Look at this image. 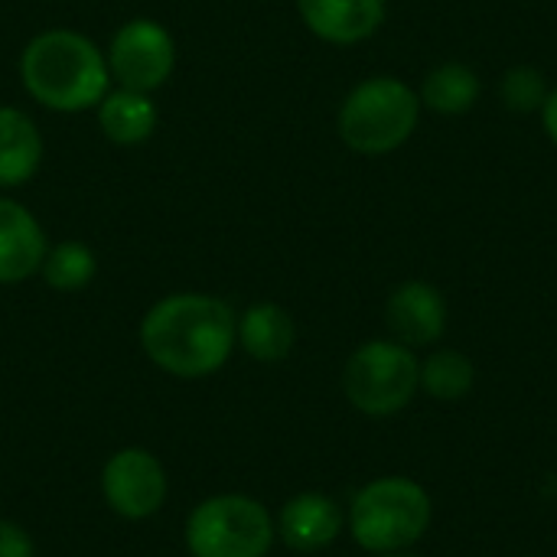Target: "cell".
<instances>
[{
    "label": "cell",
    "instance_id": "6da1fadb",
    "mask_svg": "<svg viewBox=\"0 0 557 557\" xmlns=\"http://www.w3.org/2000/svg\"><path fill=\"white\" fill-rule=\"evenodd\" d=\"M238 339L235 313L209 294H170L157 300L140 323L147 359L176 379H202L219 372Z\"/></svg>",
    "mask_w": 557,
    "mask_h": 557
},
{
    "label": "cell",
    "instance_id": "7a4b0ae2",
    "mask_svg": "<svg viewBox=\"0 0 557 557\" xmlns=\"http://www.w3.org/2000/svg\"><path fill=\"white\" fill-rule=\"evenodd\" d=\"M23 88L49 111L98 108L108 95V62L101 49L75 29H46L33 36L20 55Z\"/></svg>",
    "mask_w": 557,
    "mask_h": 557
},
{
    "label": "cell",
    "instance_id": "3957f363",
    "mask_svg": "<svg viewBox=\"0 0 557 557\" xmlns=\"http://www.w3.org/2000/svg\"><path fill=\"white\" fill-rule=\"evenodd\" d=\"M421 98L398 78L379 75L356 85L339 108V137L366 157L398 150L418 127Z\"/></svg>",
    "mask_w": 557,
    "mask_h": 557
},
{
    "label": "cell",
    "instance_id": "277c9868",
    "mask_svg": "<svg viewBox=\"0 0 557 557\" xmlns=\"http://www.w3.org/2000/svg\"><path fill=\"white\" fill-rule=\"evenodd\" d=\"M352 539L366 552H398L414 545L431 525V496L405 476H385L352 499Z\"/></svg>",
    "mask_w": 557,
    "mask_h": 557
},
{
    "label": "cell",
    "instance_id": "5b68a950",
    "mask_svg": "<svg viewBox=\"0 0 557 557\" xmlns=\"http://www.w3.org/2000/svg\"><path fill=\"white\" fill-rule=\"evenodd\" d=\"M193 557H264L274 545L268 509L248 496H212L186 522Z\"/></svg>",
    "mask_w": 557,
    "mask_h": 557
},
{
    "label": "cell",
    "instance_id": "8992f818",
    "mask_svg": "<svg viewBox=\"0 0 557 557\" xmlns=\"http://www.w3.org/2000/svg\"><path fill=\"white\" fill-rule=\"evenodd\" d=\"M421 385V366L401 343H366L352 352L343 372L346 398L372 418L398 414Z\"/></svg>",
    "mask_w": 557,
    "mask_h": 557
},
{
    "label": "cell",
    "instance_id": "52a82bcc",
    "mask_svg": "<svg viewBox=\"0 0 557 557\" xmlns=\"http://www.w3.org/2000/svg\"><path fill=\"white\" fill-rule=\"evenodd\" d=\"M108 72L121 88L150 95L176 65V42L157 20H127L108 46Z\"/></svg>",
    "mask_w": 557,
    "mask_h": 557
},
{
    "label": "cell",
    "instance_id": "ba28073f",
    "mask_svg": "<svg viewBox=\"0 0 557 557\" xmlns=\"http://www.w3.org/2000/svg\"><path fill=\"white\" fill-rule=\"evenodd\" d=\"M101 493L114 516L131 519V522L150 519L166 503L163 463L144 447H124L104 463Z\"/></svg>",
    "mask_w": 557,
    "mask_h": 557
},
{
    "label": "cell",
    "instance_id": "9c48e42d",
    "mask_svg": "<svg viewBox=\"0 0 557 557\" xmlns=\"http://www.w3.org/2000/svg\"><path fill=\"white\" fill-rule=\"evenodd\" d=\"M385 320L401 346H431L444 336L447 307L437 287L424 281H408L388 297Z\"/></svg>",
    "mask_w": 557,
    "mask_h": 557
},
{
    "label": "cell",
    "instance_id": "30bf717a",
    "mask_svg": "<svg viewBox=\"0 0 557 557\" xmlns=\"http://www.w3.org/2000/svg\"><path fill=\"white\" fill-rule=\"evenodd\" d=\"M49 245L42 225L13 199H0V284H20L42 268Z\"/></svg>",
    "mask_w": 557,
    "mask_h": 557
},
{
    "label": "cell",
    "instance_id": "8fae6325",
    "mask_svg": "<svg viewBox=\"0 0 557 557\" xmlns=\"http://www.w3.org/2000/svg\"><path fill=\"white\" fill-rule=\"evenodd\" d=\"M297 10L310 33L336 46L369 39L385 20V0H297Z\"/></svg>",
    "mask_w": 557,
    "mask_h": 557
},
{
    "label": "cell",
    "instance_id": "7c38bea8",
    "mask_svg": "<svg viewBox=\"0 0 557 557\" xmlns=\"http://www.w3.org/2000/svg\"><path fill=\"white\" fill-rule=\"evenodd\" d=\"M343 529V512L330 496L304 493L294 496L277 519V535L294 552H320L336 542Z\"/></svg>",
    "mask_w": 557,
    "mask_h": 557
},
{
    "label": "cell",
    "instance_id": "4fadbf2b",
    "mask_svg": "<svg viewBox=\"0 0 557 557\" xmlns=\"http://www.w3.org/2000/svg\"><path fill=\"white\" fill-rule=\"evenodd\" d=\"M42 160V137L29 114L20 108H0V189L33 180Z\"/></svg>",
    "mask_w": 557,
    "mask_h": 557
},
{
    "label": "cell",
    "instance_id": "5bb4252c",
    "mask_svg": "<svg viewBox=\"0 0 557 557\" xmlns=\"http://www.w3.org/2000/svg\"><path fill=\"white\" fill-rule=\"evenodd\" d=\"M297 339L294 320L277 304H255L238 320V343L258 362H281L290 356Z\"/></svg>",
    "mask_w": 557,
    "mask_h": 557
},
{
    "label": "cell",
    "instance_id": "9a60e30c",
    "mask_svg": "<svg viewBox=\"0 0 557 557\" xmlns=\"http://www.w3.org/2000/svg\"><path fill=\"white\" fill-rule=\"evenodd\" d=\"M98 124L114 144H140L157 131V104L144 91L117 88L98 101Z\"/></svg>",
    "mask_w": 557,
    "mask_h": 557
},
{
    "label": "cell",
    "instance_id": "2e32d148",
    "mask_svg": "<svg viewBox=\"0 0 557 557\" xmlns=\"http://www.w3.org/2000/svg\"><path fill=\"white\" fill-rule=\"evenodd\" d=\"M480 98V78L463 62H447L428 72L421 85V104L437 114H467Z\"/></svg>",
    "mask_w": 557,
    "mask_h": 557
},
{
    "label": "cell",
    "instance_id": "e0dca14e",
    "mask_svg": "<svg viewBox=\"0 0 557 557\" xmlns=\"http://www.w3.org/2000/svg\"><path fill=\"white\" fill-rule=\"evenodd\" d=\"M42 277L52 290H62V294H75V290H85L98 271V261L91 255L88 245L82 242H59L55 248L46 251L42 258Z\"/></svg>",
    "mask_w": 557,
    "mask_h": 557
},
{
    "label": "cell",
    "instance_id": "ac0fdd59",
    "mask_svg": "<svg viewBox=\"0 0 557 557\" xmlns=\"http://www.w3.org/2000/svg\"><path fill=\"white\" fill-rule=\"evenodd\" d=\"M473 379H476L473 362L463 352H454V349L434 352L421 366V385L437 401H457V398H463L473 388Z\"/></svg>",
    "mask_w": 557,
    "mask_h": 557
},
{
    "label": "cell",
    "instance_id": "d6986e66",
    "mask_svg": "<svg viewBox=\"0 0 557 557\" xmlns=\"http://www.w3.org/2000/svg\"><path fill=\"white\" fill-rule=\"evenodd\" d=\"M499 95L506 101V108L519 111V114H529V111H542L545 101H548V85H545V75L532 65H516L503 75L499 82Z\"/></svg>",
    "mask_w": 557,
    "mask_h": 557
},
{
    "label": "cell",
    "instance_id": "ffe728a7",
    "mask_svg": "<svg viewBox=\"0 0 557 557\" xmlns=\"http://www.w3.org/2000/svg\"><path fill=\"white\" fill-rule=\"evenodd\" d=\"M0 557H36L33 539L23 525L0 519Z\"/></svg>",
    "mask_w": 557,
    "mask_h": 557
},
{
    "label": "cell",
    "instance_id": "44dd1931",
    "mask_svg": "<svg viewBox=\"0 0 557 557\" xmlns=\"http://www.w3.org/2000/svg\"><path fill=\"white\" fill-rule=\"evenodd\" d=\"M542 121H545L548 137L557 144V88L548 91V101H545V108H542Z\"/></svg>",
    "mask_w": 557,
    "mask_h": 557
}]
</instances>
